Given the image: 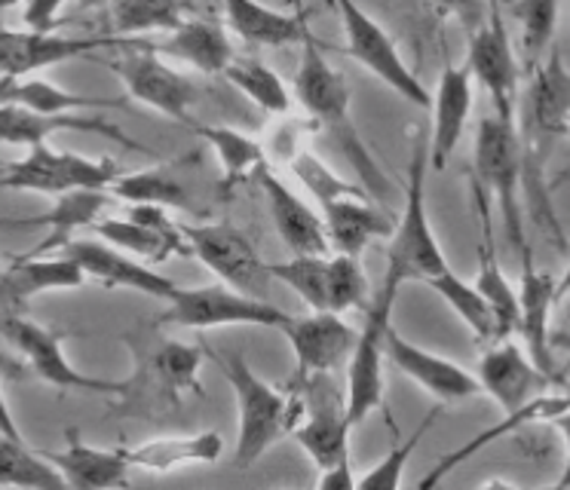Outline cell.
Masks as SVG:
<instances>
[{"label": "cell", "instance_id": "obj_1", "mask_svg": "<svg viewBox=\"0 0 570 490\" xmlns=\"http://www.w3.org/2000/svg\"><path fill=\"white\" fill-rule=\"evenodd\" d=\"M295 98L307 114L316 129H325L335 147L347 157V163L356 171V182L365 187L377 206L390 208L396 187L386 178L384 166L374 159L372 147L365 145L360 126L353 122V98H350V84L344 74L337 71L332 61L325 59L320 40L313 35L304 37L301 43L298 74H295Z\"/></svg>", "mask_w": 570, "mask_h": 490}, {"label": "cell", "instance_id": "obj_2", "mask_svg": "<svg viewBox=\"0 0 570 490\" xmlns=\"http://www.w3.org/2000/svg\"><path fill=\"white\" fill-rule=\"evenodd\" d=\"M230 383L239 408V435H236L234 460L239 469H252L283 435H292L307 411L304 390L279 392L267 380H261L239 353H212Z\"/></svg>", "mask_w": 570, "mask_h": 490}, {"label": "cell", "instance_id": "obj_3", "mask_svg": "<svg viewBox=\"0 0 570 490\" xmlns=\"http://www.w3.org/2000/svg\"><path fill=\"white\" fill-rule=\"evenodd\" d=\"M475 171L472 182L494 199L507 224V236L512 248L519 252L521 264H531V245H528V220H524V150L519 141V126L503 122L500 117H482L475 129Z\"/></svg>", "mask_w": 570, "mask_h": 490}, {"label": "cell", "instance_id": "obj_4", "mask_svg": "<svg viewBox=\"0 0 570 490\" xmlns=\"http://www.w3.org/2000/svg\"><path fill=\"white\" fill-rule=\"evenodd\" d=\"M426 175H430V135L417 133L411 145L409 182H405V208L396 218V231L386 245V270L405 282H426L448 270V257L435 239L430 208H426Z\"/></svg>", "mask_w": 570, "mask_h": 490}, {"label": "cell", "instance_id": "obj_5", "mask_svg": "<svg viewBox=\"0 0 570 490\" xmlns=\"http://www.w3.org/2000/svg\"><path fill=\"white\" fill-rule=\"evenodd\" d=\"M402 282L384 273L377 294L365 306V318L356 334V346L347 362V420L353 429L368 420V414L384 408V362H386V331L393 325V306H396Z\"/></svg>", "mask_w": 570, "mask_h": 490}, {"label": "cell", "instance_id": "obj_6", "mask_svg": "<svg viewBox=\"0 0 570 490\" xmlns=\"http://www.w3.org/2000/svg\"><path fill=\"white\" fill-rule=\"evenodd\" d=\"M124 175L114 159H89L75 150H56L47 141L28 147L22 159L10 163L0 175V190H28V194L62 196L75 190H108Z\"/></svg>", "mask_w": 570, "mask_h": 490}, {"label": "cell", "instance_id": "obj_7", "mask_svg": "<svg viewBox=\"0 0 570 490\" xmlns=\"http://www.w3.org/2000/svg\"><path fill=\"white\" fill-rule=\"evenodd\" d=\"M157 322L197 331L230 329V325H261V329L279 331L288 322V313L264 297H252L224 282H212L197 288H178L166 301Z\"/></svg>", "mask_w": 570, "mask_h": 490}, {"label": "cell", "instance_id": "obj_8", "mask_svg": "<svg viewBox=\"0 0 570 490\" xmlns=\"http://www.w3.org/2000/svg\"><path fill=\"white\" fill-rule=\"evenodd\" d=\"M0 334L3 341L13 346L16 353L22 355L35 374L43 383H50L56 390L65 392H101V395H126V392L136 386V380H105L83 374L80 367L68 362L62 346V334L50 331L31 322L22 313H7L0 310Z\"/></svg>", "mask_w": 570, "mask_h": 490}, {"label": "cell", "instance_id": "obj_9", "mask_svg": "<svg viewBox=\"0 0 570 490\" xmlns=\"http://www.w3.org/2000/svg\"><path fill=\"white\" fill-rule=\"evenodd\" d=\"M111 68L120 74L129 98H136L138 105H148L163 117H169L178 126H185L194 133L197 117H194V105H197V86L187 80L185 74L169 68L166 61L157 56L154 43H138V40H126L120 47V56L111 61Z\"/></svg>", "mask_w": 570, "mask_h": 490}, {"label": "cell", "instance_id": "obj_10", "mask_svg": "<svg viewBox=\"0 0 570 490\" xmlns=\"http://www.w3.org/2000/svg\"><path fill=\"white\" fill-rule=\"evenodd\" d=\"M341 16L344 35H347V52L360 61L362 68L374 74L384 86H390L396 96H402L414 108L430 110L433 96L430 89L417 80V74L411 71L409 61L402 59L396 40L386 35V28L368 12L362 10L356 0H328Z\"/></svg>", "mask_w": 570, "mask_h": 490}, {"label": "cell", "instance_id": "obj_11", "mask_svg": "<svg viewBox=\"0 0 570 490\" xmlns=\"http://www.w3.org/2000/svg\"><path fill=\"white\" fill-rule=\"evenodd\" d=\"M519 141L524 150V171H540L537 163L543 147L561 135H570V71L558 47H549L543 59L533 65L531 86L521 108Z\"/></svg>", "mask_w": 570, "mask_h": 490}, {"label": "cell", "instance_id": "obj_12", "mask_svg": "<svg viewBox=\"0 0 570 490\" xmlns=\"http://www.w3.org/2000/svg\"><path fill=\"white\" fill-rule=\"evenodd\" d=\"M190 255H197L206 267L236 292L264 297L271 292V264H264L246 233L227 220L206 224H181Z\"/></svg>", "mask_w": 570, "mask_h": 490}, {"label": "cell", "instance_id": "obj_13", "mask_svg": "<svg viewBox=\"0 0 570 490\" xmlns=\"http://www.w3.org/2000/svg\"><path fill=\"white\" fill-rule=\"evenodd\" d=\"M466 68H470L472 80H479L484 92L491 96L494 117H500L503 122H515V114H519V61L512 52V40H509L500 0H488L484 22L470 31Z\"/></svg>", "mask_w": 570, "mask_h": 490}, {"label": "cell", "instance_id": "obj_14", "mask_svg": "<svg viewBox=\"0 0 570 490\" xmlns=\"http://www.w3.org/2000/svg\"><path fill=\"white\" fill-rule=\"evenodd\" d=\"M279 331L288 337L295 350V362H298L292 390H301L307 380L332 374L335 367L347 365L350 353L356 346V334H360L347 318L332 310H311L307 316H288Z\"/></svg>", "mask_w": 570, "mask_h": 490}, {"label": "cell", "instance_id": "obj_15", "mask_svg": "<svg viewBox=\"0 0 570 490\" xmlns=\"http://www.w3.org/2000/svg\"><path fill=\"white\" fill-rule=\"evenodd\" d=\"M301 390L307 399V411L301 416L298 427L292 429L295 441L320 469L347 460L350 432H353V423L347 420V399L337 395L328 374L307 380Z\"/></svg>", "mask_w": 570, "mask_h": 490}, {"label": "cell", "instance_id": "obj_16", "mask_svg": "<svg viewBox=\"0 0 570 490\" xmlns=\"http://www.w3.org/2000/svg\"><path fill=\"white\" fill-rule=\"evenodd\" d=\"M126 37H65L56 31H10L0 28V77H28L62 61L80 59L92 49H120Z\"/></svg>", "mask_w": 570, "mask_h": 490}, {"label": "cell", "instance_id": "obj_17", "mask_svg": "<svg viewBox=\"0 0 570 490\" xmlns=\"http://www.w3.org/2000/svg\"><path fill=\"white\" fill-rule=\"evenodd\" d=\"M59 255L75 257L80 270L87 273V280H96L105 288H129V292L157 297V301H169L178 292V285L169 276L157 273L138 257L114 248L105 239H68L59 248Z\"/></svg>", "mask_w": 570, "mask_h": 490}, {"label": "cell", "instance_id": "obj_18", "mask_svg": "<svg viewBox=\"0 0 570 490\" xmlns=\"http://www.w3.org/2000/svg\"><path fill=\"white\" fill-rule=\"evenodd\" d=\"M475 378L482 383V392H488L503 408V414L519 411L531 399H537L540 392L556 386V380L549 378L543 367L533 365L528 350L512 337L488 343V350L479 359V374Z\"/></svg>", "mask_w": 570, "mask_h": 490}, {"label": "cell", "instance_id": "obj_19", "mask_svg": "<svg viewBox=\"0 0 570 490\" xmlns=\"http://www.w3.org/2000/svg\"><path fill=\"white\" fill-rule=\"evenodd\" d=\"M255 182H258L261 194L267 199L273 227L279 233L285 248L292 255H328L332 243H328V233H325L323 215L311 203H304L267 163L255 171Z\"/></svg>", "mask_w": 570, "mask_h": 490}, {"label": "cell", "instance_id": "obj_20", "mask_svg": "<svg viewBox=\"0 0 570 490\" xmlns=\"http://www.w3.org/2000/svg\"><path fill=\"white\" fill-rule=\"evenodd\" d=\"M386 359L405 378H411L417 386L435 395L439 402H466V399L482 392V383L475 374H470L466 367H460L458 362H451L445 355L430 353L417 343L405 341L393 325L386 331Z\"/></svg>", "mask_w": 570, "mask_h": 490}, {"label": "cell", "instance_id": "obj_21", "mask_svg": "<svg viewBox=\"0 0 570 490\" xmlns=\"http://www.w3.org/2000/svg\"><path fill=\"white\" fill-rule=\"evenodd\" d=\"M52 133H89L101 135L114 145L129 147V150H145L148 147L129 138V135L114 126V122L101 120V117H77V114H40V110L22 108V105H0V145H19L35 147L43 145Z\"/></svg>", "mask_w": 570, "mask_h": 490}, {"label": "cell", "instance_id": "obj_22", "mask_svg": "<svg viewBox=\"0 0 570 490\" xmlns=\"http://www.w3.org/2000/svg\"><path fill=\"white\" fill-rule=\"evenodd\" d=\"M87 282V273L80 270L75 257L68 255H19L10 261V267L0 270V310L22 313V306L35 294L68 292L80 288Z\"/></svg>", "mask_w": 570, "mask_h": 490}, {"label": "cell", "instance_id": "obj_23", "mask_svg": "<svg viewBox=\"0 0 570 490\" xmlns=\"http://www.w3.org/2000/svg\"><path fill=\"white\" fill-rule=\"evenodd\" d=\"M433 133H430V169L442 171L458 150L472 114V74L466 65L445 61L433 96Z\"/></svg>", "mask_w": 570, "mask_h": 490}, {"label": "cell", "instance_id": "obj_24", "mask_svg": "<svg viewBox=\"0 0 570 490\" xmlns=\"http://www.w3.org/2000/svg\"><path fill=\"white\" fill-rule=\"evenodd\" d=\"M556 276L546 270L521 264L519 288V334L521 346L528 350L533 365L543 367L546 374L558 380L556 350H552V310H556Z\"/></svg>", "mask_w": 570, "mask_h": 490}, {"label": "cell", "instance_id": "obj_25", "mask_svg": "<svg viewBox=\"0 0 570 490\" xmlns=\"http://www.w3.org/2000/svg\"><path fill=\"white\" fill-rule=\"evenodd\" d=\"M65 451H40L43 460H50L68 488L77 490H105L124 488L126 472L132 469L126 460L124 444L120 448H96L80 439L77 429L65 432Z\"/></svg>", "mask_w": 570, "mask_h": 490}, {"label": "cell", "instance_id": "obj_26", "mask_svg": "<svg viewBox=\"0 0 570 490\" xmlns=\"http://www.w3.org/2000/svg\"><path fill=\"white\" fill-rule=\"evenodd\" d=\"M323 220L332 248L353 257H362L365 245L390 239L396 231L393 208L374 206L365 196H344V199L328 203L323 206Z\"/></svg>", "mask_w": 570, "mask_h": 490}, {"label": "cell", "instance_id": "obj_27", "mask_svg": "<svg viewBox=\"0 0 570 490\" xmlns=\"http://www.w3.org/2000/svg\"><path fill=\"white\" fill-rule=\"evenodd\" d=\"M472 196H475V212L482 220V243H479V280L475 288L491 306L497 318L500 341H507L512 334H519V292L509 285L507 273L500 270L494 245V220H491V196L484 194L479 184L472 182Z\"/></svg>", "mask_w": 570, "mask_h": 490}, {"label": "cell", "instance_id": "obj_28", "mask_svg": "<svg viewBox=\"0 0 570 490\" xmlns=\"http://www.w3.org/2000/svg\"><path fill=\"white\" fill-rule=\"evenodd\" d=\"M570 408V395L568 392H540L537 399H531V402L524 404V408H519V411H509V414H503V420H497L494 427L482 429L479 435H472L470 441H463L460 448H454L451 453H445L439 463L430 469V476L423 478L421 481V490H430L435 488V484H442L448 478V472L454 469V465L466 463L470 457H475V453L482 451V448H488V444H494V441H500L503 435H515L519 429L531 427V423H540V420H556L558 414H564Z\"/></svg>", "mask_w": 570, "mask_h": 490}, {"label": "cell", "instance_id": "obj_29", "mask_svg": "<svg viewBox=\"0 0 570 490\" xmlns=\"http://www.w3.org/2000/svg\"><path fill=\"white\" fill-rule=\"evenodd\" d=\"M114 199L108 190H75V194L56 196V206L35 218H0V227H47V236L40 239L38 248H31L26 255H50L59 252L68 239H75V231L92 227V220H99L101 208Z\"/></svg>", "mask_w": 570, "mask_h": 490}, {"label": "cell", "instance_id": "obj_30", "mask_svg": "<svg viewBox=\"0 0 570 490\" xmlns=\"http://www.w3.org/2000/svg\"><path fill=\"white\" fill-rule=\"evenodd\" d=\"M227 28L248 47H292L311 35L307 12H279L258 0H222Z\"/></svg>", "mask_w": 570, "mask_h": 490}, {"label": "cell", "instance_id": "obj_31", "mask_svg": "<svg viewBox=\"0 0 570 490\" xmlns=\"http://www.w3.org/2000/svg\"><path fill=\"white\" fill-rule=\"evenodd\" d=\"M129 465L145 472H173L181 465L218 463L224 453V439L218 432H194V435H166L141 444H124Z\"/></svg>", "mask_w": 570, "mask_h": 490}, {"label": "cell", "instance_id": "obj_32", "mask_svg": "<svg viewBox=\"0 0 570 490\" xmlns=\"http://www.w3.org/2000/svg\"><path fill=\"white\" fill-rule=\"evenodd\" d=\"M157 49L197 68L199 74H222V77L236 56L227 28L209 19H185L175 31L166 35Z\"/></svg>", "mask_w": 570, "mask_h": 490}, {"label": "cell", "instance_id": "obj_33", "mask_svg": "<svg viewBox=\"0 0 570 490\" xmlns=\"http://www.w3.org/2000/svg\"><path fill=\"white\" fill-rule=\"evenodd\" d=\"M89 231L108 245H114V248L126 252V255L145 261V264H163L166 257L173 255H190L185 233L181 236H169V233L154 231L148 224H138L132 218H99L92 220Z\"/></svg>", "mask_w": 570, "mask_h": 490}, {"label": "cell", "instance_id": "obj_34", "mask_svg": "<svg viewBox=\"0 0 570 490\" xmlns=\"http://www.w3.org/2000/svg\"><path fill=\"white\" fill-rule=\"evenodd\" d=\"M194 135L203 138V141L215 150L218 163H222L224 190H230L234 184H239L243 178H248V175H255V171L267 163L264 147H261L255 138H248V135L230 129V126L197 122V126H194Z\"/></svg>", "mask_w": 570, "mask_h": 490}, {"label": "cell", "instance_id": "obj_35", "mask_svg": "<svg viewBox=\"0 0 570 490\" xmlns=\"http://www.w3.org/2000/svg\"><path fill=\"white\" fill-rule=\"evenodd\" d=\"M227 84H234L248 101H255L261 110L267 114H288L292 110V92L283 84V77L273 71L267 61H261L258 56H234V61L227 65Z\"/></svg>", "mask_w": 570, "mask_h": 490}, {"label": "cell", "instance_id": "obj_36", "mask_svg": "<svg viewBox=\"0 0 570 490\" xmlns=\"http://www.w3.org/2000/svg\"><path fill=\"white\" fill-rule=\"evenodd\" d=\"M426 285L433 288L442 301H445L460 318H463V325L475 334V341L482 343H497L500 341V331H497V318L491 313V306L482 297V292L470 285V282H463L458 273H451V267L442 270L439 276L433 280H426Z\"/></svg>", "mask_w": 570, "mask_h": 490}, {"label": "cell", "instance_id": "obj_37", "mask_svg": "<svg viewBox=\"0 0 570 490\" xmlns=\"http://www.w3.org/2000/svg\"><path fill=\"white\" fill-rule=\"evenodd\" d=\"M111 35L138 37L148 31H175L185 22L187 0H111Z\"/></svg>", "mask_w": 570, "mask_h": 490}, {"label": "cell", "instance_id": "obj_38", "mask_svg": "<svg viewBox=\"0 0 570 490\" xmlns=\"http://www.w3.org/2000/svg\"><path fill=\"white\" fill-rule=\"evenodd\" d=\"M0 488H68L59 469L43 460L28 441L0 435Z\"/></svg>", "mask_w": 570, "mask_h": 490}, {"label": "cell", "instance_id": "obj_39", "mask_svg": "<svg viewBox=\"0 0 570 490\" xmlns=\"http://www.w3.org/2000/svg\"><path fill=\"white\" fill-rule=\"evenodd\" d=\"M111 196L132 203H150V206H173V208H190L187 190L178 184L169 169H138L124 171L117 182L111 184Z\"/></svg>", "mask_w": 570, "mask_h": 490}, {"label": "cell", "instance_id": "obj_40", "mask_svg": "<svg viewBox=\"0 0 570 490\" xmlns=\"http://www.w3.org/2000/svg\"><path fill=\"white\" fill-rule=\"evenodd\" d=\"M203 359H206V350L203 346H194V343L181 341H166L160 346V353L154 359V367H157V380L166 390V395L178 402L185 392H197L199 395V367H203Z\"/></svg>", "mask_w": 570, "mask_h": 490}, {"label": "cell", "instance_id": "obj_41", "mask_svg": "<svg viewBox=\"0 0 570 490\" xmlns=\"http://www.w3.org/2000/svg\"><path fill=\"white\" fill-rule=\"evenodd\" d=\"M285 163H288L292 175L304 184V190L316 199V206L320 208L328 206V203H335V199H344V196H368L360 182L341 178V175L328 169L313 150H292V154L285 157Z\"/></svg>", "mask_w": 570, "mask_h": 490}, {"label": "cell", "instance_id": "obj_42", "mask_svg": "<svg viewBox=\"0 0 570 490\" xmlns=\"http://www.w3.org/2000/svg\"><path fill=\"white\" fill-rule=\"evenodd\" d=\"M325 292H328V310L332 313H350V310H365L372 301L368 276L360 257L332 255L328 257V276H325Z\"/></svg>", "mask_w": 570, "mask_h": 490}, {"label": "cell", "instance_id": "obj_43", "mask_svg": "<svg viewBox=\"0 0 570 490\" xmlns=\"http://www.w3.org/2000/svg\"><path fill=\"white\" fill-rule=\"evenodd\" d=\"M271 276L288 285L311 310H328V255H292L288 261L271 264Z\"/></svg>", "mask_w": 570, "mask_h": 490}, {"label": "cell", "instance_id": "obj_44", "mask_svg": "<svg viewBox=\"0 0 570 490\" xmlns=\"http://www.w3.org/2000/svg\"><path fill=\"white\" fill-rule=\"evenodd\" d=\"M512 16L521 28V49L528 65H537L552 47L558 22V0H512Z\"/></svg>", "mask_w": 570, "mask_h": 490}, {"label": "cell", "instance_id": "obj_45", "mask_svg": "<svg viewBox=\"0 0 570 490\" xmlns=\"http://www.w3.org/2000/svg\"><path fill=\"white\" fill-rule=\"evenodd\" d=\"M439 411L442 408H433V411H426L423 414V420L417 423V429L411 432L409 439L399 441L393 451L386 453L384 460L377 465H372L365 476H360V481H356V488H365V490H393L402 484V472H405V465H409L411 453L417 451V444H421L423 439H426V432L435 427V420H439Z\"/></svg>", "mask_w": 570, "mask_h": 490}, {"label": "cell", "instance_id": "obj_46", "mask_svg": "<svg viewBox=\"0 0 570 490\" xmlns=\"http://www.w3.org/2000/svg\"><path fill=\"white\" fill-rule=\"evenodd\" d=\"M65 0H26V24L31 31H56Z\"/></svg>", "mask_w": 570, "mask_h": 490}, {"label": "cell", "instance_id": "obj_47", "mask_svg": "<svg viewBox=\"0 0 570 490\" xmlns=\"http://www.w3.org/2000/svg\"><path fill=\"white\" fill-rule=\"evenodd\" d=\"M356 481H360V476L353 472V465H350V457H347V460H341V463L323 469V476H320V481H316V488L320 490H353L356 488Z\"/></svg>", "mask_w": 570, "mask_h": 490}, {"label": "cell", "instance_id": "obj_48", "mask_svg": "<svg viewBox=\"0 0 570 490\" xmlns=\"http://www.w3.org/2000/svg\"><path fill=\"white\" fill-rule=\"evenodd\" d=\"M442 10L454 12V16H460L463 22H466V28H475V24L484 22L482 16V7H488V0H435Z\"/></svg>", "mask_w": 570, "mask_h": 490}, {"label": "cell", "instance_id": "obj_49", "mask_svg": "<svg viewBox=\"0 0 570 490\" xmlns=\"http://www.w3.org/2000/svg\"><path fill=\"white\" fill-rule=\"evenodd\" d=\"M552 427L561 432V439H564V469H561V478H558L556 484L558 488H570V408L564 414H558L552 420Z\"/></svg>", "mask_w": 570, "mask_h": 490}, {"label": "cell", "instance_id": "obj_50", "mask_svg": "<svg viewBox=\"0 0 570 490\" xmlns=\"http://www.w3.org/2000/svg\"><path fill=\"white\" fill-rule=\"evenodd\" d=\"M0 435H7V439H16V441H28L22 435V429L16 423V414L10 411V404H7V395L0 390Z\"/></svg>", "mask_w": 570, "mask_h": 490}, {"label": "cell", "instance_id": "obj_51", "mask_svg": "<svg viewBox=\"0 0 570 490\" xmlns=\"http://www.w3.org/2000/svg\"><path fill=\"white\" fill-rule=\"evenodd\" d=\"M568 294H570V261H568V270L561 273V280L556 282V304H561Z\"/></svg>", "mask_w": 570, "mask_h": 490}, {"label": "cell", "instance_id": "obj_52", "mask_svg": "<svg viewBox=\"0 0 570 490\" xmlns=\"http://www.w3.org/2000/svg\"><path fill=\"white\" fill-rule=\"evenodd\" d=\"M80 7H89V10H99V7H108L111 0H75Z\"/></svg>", "mask_w": 570, "mask_h": 490}, {"label": "cell", "instance_id": "obj_53", "mask_svg": "<svg viewBox=\"0 0 570 490\" xmlns=\"http://www.w3.org/2000/svg\"><path fill=\"white\" fill-rule=\"evenodd\" d=\"M19 3H22V7H26V0H0V12H3V10H10V7H19Z\"/></svg>", "mask_w": 570, "mask_h": 490}, {"label": "cell", "instance_id": "obj_54", "mask_svg": "<svg viewBox=\"0 0 570 490\" xmlns=\"http://www.w3.org/2000/svg\"><path fill=\"white\" fill-rule=\"evenodd\" d=\"M7 169H10V163H7V159H0V175H3Z\"/></svg>", "mask_w": 570, "mask_h": 490}, {"label": "cell", "instance_id": "obj_55", "mask_svg": "<svg viewBox=\"0 0 570 490\" xmlns=\"http://www.w3.org/2000/svg\"><path fill=\"white\" fill-rule=\"evenodd\" d=\"M564 392L570 395V367H568V380H564Z\"/></svg>", "mask_w": 570, "mask_h": 490}, {"label": "cell", "instance_id": "obj_56", "mask_svg": "<svg viewBox=\"0 0 570 490\" xmlns=\"http://www.w3.org/2000/svg\"><path fill=\"white\" fill-rule=\"evenodd\" d=\"M568 329H570V304H568ZM568 341H570V331H568Z\"/></svg>", "mask_w": 570, "mask_h": 490}, {"label": "cell", "instance_id": "obj_57", "mask_svg": "<svg viewBox=\"0 0 570 490\" xmlns=\"http://www.w3.org/2000/svg\"><path fill=\"white\" fill-rule=\"evenodd\" d=\"M0 365H7V362H3V355H0Z\"/></svg>", "mask_w": 570, "mask_h": 490}]
</instances>
